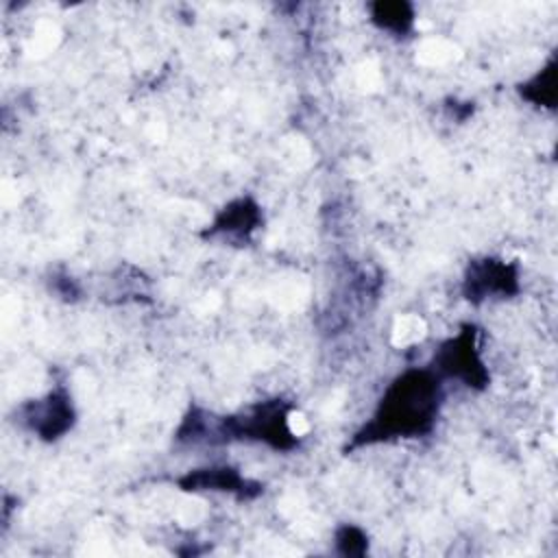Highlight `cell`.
<instances>
[{"label":"cell","instance_id":"obj_2","mask_svg":"<svg viewBox=\"0 0 558 558\" xmlns=\"http://www.w3.org/2000/svg\"><path fill=\"white\" fill-rule=\"evenodd\" d=\"M174 438L183 445H227L235 440L264 442L275 451H292L299 438L290 427V405L283 399H266L255 405L218 416L205 408L190 405Z\"/></svg>","mask_w":558,"mask_h":558},{"label":"cell","instance_id":"obj_5","mask_svg":"<svg viewBox=\"0 0 558 558\" xmlns=\"http://www.w3.org/2000/svg\"><path fill=\"white\" fill-rule=\"evenodd\" d=\"M519 266L501 257H475L469 262L462 277V296L473 305L495 296L510 299L519 294Z\"/></svg>","mask_w":558,"mask_h":558},{"label":"cell","instance_id":"obj_3","mask_svg":"<svg viewBox=\"0 0 558 558\" xmlns=\"http://www.w3.org/2000/svg\"><path fill=\"white\" fill-rule=\"evenodd\" d=\"M429 368L445 381L456 379L471 390H484L490 384V373L477 347V327L473 323L460 325V331L438 344Z\"/></svg>","mask_w":558,"mask_h":558},{"label":"cell","instance_id":"obj_1","mask_svg":"<svg viewBox=\"0 0 558 558\" xmlns=\"http://www.w3.org/2000/svg\"><path fill=\"white\" fill-rule=\"evenodd\" d=\"M442 399V379L429 366L403 371L386 386L373 416L351 436L344 451L432 434Z\"/></svg>","mask_w":558,"mask_h":558},{"label":"cell","instance_id":"obj_8","mask_svg":"<svg viewBox=\"0 0 558 558\" xmlns=\"http://www.w3.org/2000/svg\"><path fill=\"white\" fill-rule=\"evenodd\" d=\"M371 22L386 33L408 35L414 26V7L408 0H375L368 4Z\"/></svg>","mask_w":558,"mask_h":558},{"label":"cell","instance_id":"obj_4","mask_svg":"<svg viewBox=\"0 0 558 558\" xmlns=\"http://www.w3.org/2000/svg\"><path fill=\"white\" fill-rule=\"evenodd\" d=\"M15 423L44 442L63 438L76 425V408L68 388L57 386L39 399H28L15 410Z\"/></svg>","mask_w":558,"mask_h":558},{"label":"cell","instance_id":"obj_7","mask_svg":"<svg viewBox=\"0 0 558 558\" xmlns=\"http://www.w3.org/2000/svg\"><path fill=\"white\" fill-rule=\"evenodd\" d=\"M262 225V209L251 196H238L229 201L201 233L203 238H227L235 242H248V238Z\"/></svg>","mask_w":558,"mask_h":558},{"label":"cell","instance_id":"obj_10","mask_svg":"<svg viewBox=\"0 0 558 558\" xmlns=\"http://www.w3.org/2000/svg\"><path fill=\"white\" fill-rule=\"evenodd\" d=\"M333 541H336V551L342 556H349V558H360L368 551L366 532L353 523L340 525L333 534Z\"/></svg>","mask_w":558,"mask_h":558},{"label":"cell","instance_id":"obj_6","mask_svg":"<svg viewBox=\"0 0 558 558\" xmlns=\"http://www.w3.org/2000/svg\"><path fill=\"white\" fill-rule=\"evenodd\" d=\"M177 486L187 493H201V490L229 493L240 501H251L259 497L264 490L259 482L244 477L235 466H229V464H209V466L190 469L177 480Z\"/></svg>","mask_w":558,"mask_h":558},{"label":"cell","instance_id":"obj_9","mask_svg":"<svg viewBox=\"0 0 558 558\" xmlns=\"http://www.w3.org/2000/svg\"><path fill=\"white\" fill-rule=\"evenodd\" d=\"M519 96L534 107L554 109L556 107V57H551L534 76L519 85Z\"/></svg>","mask_w":558,"mask_h":558}]
</instances>
